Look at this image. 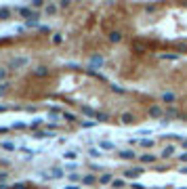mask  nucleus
Wrapping results in <instances>:
<instances>
[{"label":"nucleus","mask_w":187,"mask_h":189,"mask_svg":"<svg viewBox=\"0 0 187 189\" xmlns=\"http://www.w3.org/2000/svg\"><path fill=\"white\" fill-rule=\"evenodd\" d=\"M0 189H8V187H4V185H0Z\"/></svg>","instance_id":"nucleus-41"},{"label":"nucleus","mask_w":187,"mask_h":189,"mask_svg":"<svg viewBox=\"0 0 187 189\" xmlns=\"http://www.w3.org/2000/svg\"><path fill=\"white\" fill-rule=\"evenodd\" d=\"M65 158H67V160H74V158H76V153H74V151H67V153H65Z\"/></svg>","instance_id":"nucleus-33"},{"label":"nucleus","mask_w":187,"mask_h":189,"mask_svg":"<svg viewBox=\"0 0 187 189\" xmlns=\"http://www.w3.org/2000/svg\"><path fill=\"white\" fill-rule=\"evenodd\" d=\"M47 13H48V15L57 13V6H55V4H48V6H47Z\"/></svg>","instance_id":"nucleus-22"},{"label":"nucleus","mask_w":187,"mask_h":189,"mask_svg":"<svg viewBox=\"0 0 187 189\" xmlns=\"http://www.w3.org/2000/svg\"><path fill=\"white\" fill-rule=\"evenodd\" d=\"M34 76H38V78H44V76H48L47 67H38V69H36V72H34Z\"/></svg>","instance_id":"nucleus-12"},{"label":"nucleus","mask_w":187,"mask_h":189,"mask_svg":"<svg viewBox=\"0 0 187 189\" xmlns=\"http://www.w3.org/2000/svg\"><path fill=\"white\" fill-rule=\"evenodd\" d=\"M101 147H103V149H111L114 145H111V143H109V141H103V143H101Z\"/></svg>","instance_id":"nucleus-27"},{"label":"nucleus","mask_w":187,"mask_h":189,"mask_svg":"<svg viewBox=\"0 0 187 189\" xmlns=\"http://www.w3.org/2000/svg\"><path fill=\"white\" fill-rule=\"evenodd\" d=\"M61 116H63V118H65V120H67V122H74V120H76V116H74V114H72V111H63V114H61Z\"/></svg>","instance_id":"nucleus-15"},{"label":"nucleus","mask_w":187,"mask_h":189,"mask_svg":"<svg viewBox=\"0 0 187 189\" xmlns=\"http://www.w3.org/2000/svg\"><path fill=\"white\" fill-rule=\"evenodd\" d=\"M141 145H143V147H151L153 141H151V139H141Z\"/></svg>","instance_id":"nucleus-21"},{"label":"nucleus","mask_w":187,"mask_h":189,"mask_svg":"<svg viewBox=\"0 0 187 189\" xmlns=\"http://www.w3.org/2000/svg\"><path fill=\"white\" fill-rule=\"evenodd\" d=\"M13 189H27V185H25V183H15Z\"/></svg>","instance_id":"nucleus-26"},{"label":"nucleus","mask_w":187,"mask_h":189,"mask_svg":"<svg viewBox=\"0 0 187 189\" xmlns=\"http://www.w3.org/2000/svg\"><path fill=\"white\" fill-rule=\"evenodd\" d=\"M149 116H151V118H162V116H166V114L162 111L160 105H151V107H149Z\"/></svg>","instance_id":"nucleus-3"},{"label":"nucleus","mask_w":187,"mask_h":189,"mask_svg":"<svg viewBox=\"0 0 187 189\" xmlns=\"http://www.w3.org/2000/svg\"><path fill=\"white\" fill-rule=\"evenodd\" d=\"M181 172H183V175H187V166H183V168H181Z\"/></svg>","instance_id":"nucleus-38"},{"label":"nucleus","mask_w":187,"mask_h":189,"mask_svg":"<svg viewBox=\"0 0 187 189\" xmlns=\"http://www.w3.org/2000/svg\"><path fill=\"white\" fill-rule=\"evenodd\" d=\"M6 88H8V84H6V82H0V94L6 93Z\"/></svg>","instance_id":"nucleus-23"},{"label":"nucleus","mask_w":187,"mask_h":189,"mask_svg":"<svg viewBox=\"0 0 187 189\" xmlns=\"http://www.w3.org/2000/svg\"><path fill=\"white\" fill-rule=\"evenodd\" d=\"M82 114H86V116H93V118H97V114H99V111H95V109H91V107H82Z\"/></svg>","instance_id":"nucleus-14"},{"label":"nucleus","mask_w":187,"mask_h":189,"mask_svg":"<svg viewBox=\"0 0 187 189\" xmlns=\"http://www.w3.org/2000/svg\"><path fill=\"white\" fill-rule=\"evenodd\" d=\"M32 6H34V8H40V6H42V0H32Z\"/></svg>","instance_id":"nucleus-24"},{"label":"nucleus","mask_w":187,"mask_h":189,"mask_svg":"<svg viewBox=\"0 0 187 189\" xmlns=\"http://www.w3.org/2000/svg\"><path fill=\"white\" fill-rule=\"evenodd\" d=\"M133 46L137 48V50H139V53H143V50H145V46H143V44H139V42H135V44H133Z\"/></svg>","instance_id":"nucleus-30"},{"label":"nucleus","mask_w":187,"mask_h":189,"mask_svg":"<svg viewBox=\"0 0 187 189\" xmlns=\"http://www.w3.org/2000/svg\"><path fill=\"white\" fill-rule=\"evenodd\" d=\"M131 187H133V189H143V185H139V183H133Z\"/></svg>","instance_id":"nucleus-37"},{"label":"nucleus","mask_w":187,"mask_h":189,"mask_svg":"<svg viewBox=\"0 0 187 189\" xmlns=\"http://www.w3.org/2000/svg\"><path fill=\"white\" fill-rule=\"evenodd\" d=\"M172 153H175V145H166L164 151H162V158H170Z\"/></svg>","instance_id":"nucleus-6"},{"label":"nucleus","mask_w":187,"mask_h":189,"mask_svg":"<svg viewBox=\"0 0 187 189\" xmlns=\"http://www.w3.org/2000/svg\"><path fill=\"white\" fill-rule=\"evenodd\" d=\"M183 147H187V139H185V141H183Z\"/></svg>","instance_id":"nucleus-40"},{"label":"nucleus","mask_w":187,"mask_h":189,"mask_svg":"<svg viewBox=\"0 0 187 189\" xmlns=\"http://www.w3.org/2000/svg\"><path fill=\"white\" fill-rule=\"evenodd\" d=\"M53 42H55V44H61V42H63V36H61V34H55V36H53Z\"/></svg>","instance_id":"nucleus-20"},{"label":"nucleus","mask_w":187,"mask_h":189,"mask_svg":"<svg viewBox=\"0 0 187 189\" xmlns=\"http://www.w3.org/2000/svg\"><path fill=\"white\" fill-rule=\"evenodd\" d=\"M111 187H116V189L124 187V181H122V179H114V181H111Z\"/></svg>","instance_id":"nucleus-19"},{"label":"nucleus","mask_w":187,"mask_h":189,"mask_svg":"<svg viewBox=\"0 0 187 189\" xmlns=\"http://www.w3.org/2000/svg\"><path fill=\"white\" fill-rule=\"evenodd\" d=\"M91 155H93V158H99V155H101V151H99V149H91Z\"/></svg>","instance_id":"nucleus-31"},{"label":"nucleus","mask_w":187,"mask_h":189,"mask_svg":"<svg viewBox=\"0 0 187 189\" xmlns=\"http://www.w3.org/2000/svg\"><path fill=\"white\" fill-rule=\"evenodd\" d=\"M61 175H63V172H61V170H57V168H55V170H53V175H50V177H55V179H59V177H61Z\"/></svg>","instance_id":"nucleus-29"},{"label":"nucleus","mask_w":187,"mask_h":189,"mask_svg":"<svg viewBox=\"0 0 187 189\" xmlns=\"http://www.w3.org/2000/svg\"><path fill=\"white\" fill-rule=\"evenodd\" d=\"M82 183L84 185H93V183H97V179H95L93 175H86V177H82Z\"/></svg>","instance_id":"nucleus-10"},{"label":"nucleus","mask_w":187,"mask_h":189,"mask_svg":"<svg viewBox=\"0 0 187 189\" xmlns=\"http://www.w3.org/2000/svg\"><path fill=\"white\" fill-rule=\"evenodd\" d=\"M8 17H11V11H8V8H0V19L4 21V19H8Z\"/></svg>","instance_id":"nucleus-17"},{"label":"nucleus","mask_w":187,"mask_h":189,"mask_svg":"<svg viewBox=\"0 0 187 189\" xmlns=\"http://www.w3.org/2000/svg\"><path fill=\"white\" fill-rule=\"evenodd\" d=\"M65 189H78V187H76V185H67Z\"/></svg>","instance_id":"nucleus-39"},{"label":"nucleus","mask_w":187,"mask_h":189,"mask_svg":"<svg viewBox=\"0 0 187 189\" xmlns=\"http://www.w3.org/2000/svg\"><path fill=\"white\" fill-rule=\"evenodd\" d=\"M141 162H143V164H153L156 158H153L151 153H143V155H141Z\"/></svg>","instance_id":"nucleus-7"},{"label":"nucleus","mask_w":187,"mask_h":189,"mask_svg":"<svg viewBox=\"0 0 187 189\" xmlns=\"http://www.w3.org/2000/svg\"><path fill=\"white\" fill-rule=\"evenodd\" d=\"M162 101H166V103H172V101H175V94H172V93H164V94H162Z\"/></svg>","instance_id":"nucleus-13"},{"label":"nucleus","mask_w":187,"mask_h":189,"mask_svg":"<svg viewBox=\"0 0 187 189\" xmlns=\"http://www.w3.org/2000/svg\"><path fill=\"white\" fill-rule=\"evenodd\" d=\"M97 65H99V67L103 65V57H101V55H93V57H91V69H95Z\"/></svg>","instance_id":"nucleus-4"},{"label":"nucleus","mask_w":187,"mask_h":189,"mask_svg":"<svg viewBox=\"0 0 187 189\" xmlns=\"http://www.w3.org/2000/svg\"><path fill=\"white\" fill-rule=\"evenodd\" d=\"M36 137H38V139H47V137H53V135L47 133V130H36Z\"/></svg>","instance_id":"nucleus-18"},{"label":"nucleus","mask_w":187,"mask_h":189,"mask_svg":"<svg viewBox=\"0 0 187 189\" xmlns=\"http://www.w3.org/2000/svg\"><path fill=\"white\" fill-rule=\"evenodd\" d=\"M2 147H4V149H8V151H13V149H15V145H13V143H2Z\"/></svg>","instance_id":"nucleus-25"},{"label":"nucleus","mask_w":187,"mask_h":189,"mask_svg":"<svg viewBox=\"0 0 187 189\" xmlns=\"http://www.w3.org/2000/svg\"><path fill=\"white\" fill-rule=\"evenodd\" d=\"M133 120H135V118H133V114H122V122H124V124H131Z\"/></svg>","instance_id":"nucleus-16"},{"label":"nucleus","mask_w":187,"mask_h":189,"mask_svg":"<svg viewBox=\"0 0 187 189\" xmlns=\"http://www.w3.org/2000/svg\"><path fill=\"white\" fill-rule=\"evenodd\" d=\"M179 160H181V162H187V153H181V155H179Z\"/></svg>","instance_id":"nucleus-36"},{"label":"nucleus","mask_w":187,"mask_h":189,"mask_svg":"<svg viewBox=\"0 0 187 189\" xmlns=\"http://www.w3.org/2000/svg\"><path fill=\"white\" fill-rule=\"evenodd\" d=\"M111 181H114V177H111L109 172L101 175V179H99V183H101V185H107V183H111Z\"/></svg>","instance_id":"nucleus-8"},{"label":"nucleus","mask_w":187,"mask_h":189,"mask_svg":"<svg viewBox=\"0 0 187 189\" xmlns=\"http://www.w3.org/2000/svg\"><path fill=\"white\" fill-rule=\"evenodd\" d=\"M59 6H61V8H67V6H69V0H61Z\"/></svg>","instance_id":"nucleus-28"},{"label":"nucleus","mask_w":187,"mask_h":189,"mask_svg":"<svg viewBox=\"0 0 187 189\" xmlns=\"http://www.w3.org/2000/svg\"><path fill=\"white\" fill-rule=\"evenodd\" d=\"M30 126H32V128H34V130H36V128H38V126H40V120H36V122H32V124H30Z\"/></svg>","instance_id":"nucleus-34"},{"label":"nucleus","mask_w":187,"mask_h":189,"mask_svg":"<svg viewBox=\"0 0 187 189\" xmlns=\"http://www.w3.org/2000/svg\"><path fill=\"white\" fill-rule=\"evenodd\" d=\"M17 13H19V15H23V17H27L30 21H34V19L38 17V15H36L32 8H27V6H21V8H17Z\"/></svg>","instance_id":"nucleus-1"},{"label":"nucleus","mask_w":187,"mask_h":189,"mask_svg":"<svg viewBox=\"0 0 187 189\" xmlns=\"http://www.w3.org/2000/svg\"><path fill=\"white\" fill-rule=\"evenodd\" d=\"M6 78V69H0V80H4Z\"/></svg>","instance_id":"nucleus-35"},{"label":"nucleus","mask_w":187,"mask_h":189,"mask_svg":"<svg viewBox=\"0 0 187 189\" xmlns=\"http://www.w3.org/2000/svg\"><path fill=\"white\" fill-rule=\"evenodd\" d=\"M23 65H27V57H19V59H13V61H11V67H13V69H19V67H23Z\"/></svg>","instance_id":"nucleus-2"},{"label":"nucleus","mask_w":187,"mask_h":189,"mask_svg":"<svg viewBox=\"0 0 187 189\" xmlns=\"http://www.w3.org/2000/svg\"><path fill=\"white\" fill-rule=\"evenodd\" d=\"M111 91H114V93H124V88H120V86H116V84L111 86Z\"/></svg>","instance_id":"nucleus-32"},{"label":"nucleus","mask_w":187,"mask_h":189,"mask_svg":"<svg viewBox=\"0 0 187 189\" xmlns=\"http://www.w3.org/2000/svg\"><path fill=\"white\" fill-rule=\"evenodd\" d=\"M135 155H137V153H135V151H131V149H126V151H122V153H120V158H124V160H135Z\"/></svg>","instance_id":"nucleus-9"},{"label":"nucleus","mask_w":187,"mask_h":189,"mask_svg":"<svg viewBox=\"0 0 187 189\" xmlns=\"http://www.w3.org/2000/svg\"><path fill=\"white\" fill-rule=\"evenodd\" d=\"M109 40H111V42H120V40H122V34H120V32H111V34H109Z\"/></svg>","instance_id":"nucleus-11"},{"label":"nucleus","mask_w":187,"mask_h":189,"mask_svg":"<svg viewBox=\"0 0 187 189\" xmlns=\"http://www.w3.org/2000/svg\"><path fill=\"white\" fill-rule=\"evenodd\" d=\"M141 172H143V168H131V170H124V177H128V179H135V177H139Z\"/></svg>","instance_id":"nucleus-5"}]
</instances>
